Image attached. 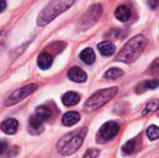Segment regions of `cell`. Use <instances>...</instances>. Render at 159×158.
<instances>
[{
	"instance_id": "cell-1",
	"label": "cell",
	"mask_w": 159,
	"mask_h": 158,
	"mask_svg": "<svg viewBox=\"0 0 159 158\" xmlns=\"http://www.w3.org/2000/svg\"><path fill=\"white\" fill-rule=\"evenodd\" d=\"M148 40L143 34H137L128 41L117 54L116 61L124 63L135 61L143 52L147 46Z\"/></svg>"
},
{
	"instance_id": "cell-2",
	"label": "cell",
	"mask_w": 159,
	"mask_h": 158,
	"mask_svg": "<svg viewBox=\"0 0 159 158\" xmlns=\"http://www.w3.org/2000/svg\"><path fill=\"white\" fill-rule=\"evenodd\" d=\"M87 135V129L80 128L63 136L57 143V151L61 156H72L76 153L83 144Z\"/></svg>"
},
{
	"instance_id": "cell-3",
	"label": "cell",
	"mask_w": 159,
	"mask_h": 158,
	"mask_svg": "<svg viewBox=\"0 0 159 158\" xmlns=\"http://www.w3.org/2000/svg\"><path fill=\"white\" fill-rule=\"evenodd\" d=\"M75 0H51L39 13L36 23L43 27L50 23L59 15L69 9Z\"/></svg>"
},
{
	"instance_id": "cell-4",
	"label": "cell",
	"mask_w": 159,
	"mask_h": 158,
	"mask_svg": "<svg viewBox=\"0 0 159 158\" xmlns=\"http://www.w3.org/2000/svg\"><path fill=\"white\" fill-rule=\"evenodd\" d=\"M118 88L116 87L109 88L101 89L97 92H95L85 103L84 105V111L86 113H92L105 105L107 102H109L117 93Z\"/></svg>"
},
{
	"instance_id": "cell-5",
	"label": "cell",
	"mask_w": 159,
	"mask_h": 158,
	"mask_svg": "<svg viewBox=\"0 0 159 158\" xmlns=\"http://www.w3.org/2000/svg\"><path fill=\"white\" fill-rule=\"evenodd\" d=\"M120 126L114 121H109L105 124H103L96 135V141L100 144L106 143L110 141H112L119 132Z\"/></svg>"
},
{
	"instance_id": "cell-6",
	"label": "cell",
	"mask_w": 159,
	"mask_h": 158,
	"mask_svg": "<svg viewBox=\"0 0 159 158\" xmlns=\"http://www.w3.org/2000/svg\"><path fill=\"white\" fill-rule=\"evenodd\" d=\"M102 7L100 4H95L91 6L81 18L79 23L80 28L82 30H86L91 27L102 16Z\"/></svg>"
},
{
	"instance_id": "cell-7",
	"label": "cell",
	"mask_w": 159,
	"mask_h": 158,
	"mask_svg": "<svg viewBox=\"0 0 159 158\" xmlns=\"http://www.w3.org/2000/svg\"><path fill=\"white\" fill-rule=\"evenodd\" d=\"M37 88L36 84H30L25 87H22L16 91H14L5 102V106H13L18 102H21L28 96H30L33 92H34Z\"/></svg>"
},
{
	"instance_id": "cell-8",
	"label": "cell",
	"mask_w": 159,
	"mask_h": 158,
	"mask_svg": "<svg viewBox=\"0 0 159 158\" xmlns=\"http://www.w3.org/2000/svg\"><path fill=\"white\" fill-rule=\"evenodd\" d=\"M68 78L75 83H83L87 80V74L78 66H74L69 69L67 73Z\"/></svg>"
},
{
	"instance_id": "cell-9",
	"label": "cell",
	"mask_w": 159,
	"mask_h": 158,
	"mask_svg": "<svg viewBox=\"0 0 159 158\" xmlns=\"http://www.w3.org/2000/svg\"><path fill=\"white\" fill-rule=\"evenodd\" d=\"M28 130L32 135H39L44 131V124L36 115L30 117L28 122Z\"/></svg>"
},
{
	"instance_id": "cell-10",
	"label": "cell",
	"mask_w": 159,
	"mask_h": 158,
	"mask_svg": "<svg viewBox=\"0 0 159 158\" xmlns=\"http://www.w3.org/2000/svg\"><path fill=\"white\" fill-rule=\"evenodd\" d=\"M19 122L15 118H8L1 124V129L7 135H13L17 132Z\"/></svg>"
},
{
	"instance_id": "cell-11",
	"label": "cell",
	"mask_w": 159,
	"mask_h": 158,
	"mask_svg": "<svg viewBox=\"0 0 159 158\" xmlns=\"http://www.w3.org/2000/svg\"><path fill=\"white\" fill-rule=\"evenodd\" d=\"M131 16V11L130 8L125 5H120L119 7H116L115 10V17L122 22H125L129 20Z\"/></svg>"
},
{
	"instance_id": "cell-12",
	"label": "cell",
	"mask_w": 159,
	"mask_h": 158,
	"mask_svg": "<svg viewBox=\"0 0 159 158\" xmlns=\"http://www.w3.org/2000/svg\"><path fill=\"white\" fill-rule=\"evenodd\" d=\"M53 62V57L48 52H42L37 58V64L41 70H48Z\"/></svg>"
},
{
	"instance_id": "cell-13",
	"label": "cell",
	"mask_w": 159,
	"mask_h": 158,
	"mask_svg": "<svg viewBox=\"0 0 159 158\" xmlns=\"http://www.w3.org/2000/svg\"><path fill=\"white\" fill-rule=\"evenodd\" d=\"M98 50L102 56H112L116 52V46L109 41H102L97 46Z\"/></svg>"
},
{
	"instance_id": "cell-14",
	"label": "cell",
	"mask_w": 159,
	"mask_h": 158,
	"mask_svg": "<svg viewBox=\"0 0 159 158\" xmlns=\"http://www.w3.org/2000/svg\"><path fill=\"white\" fill-rule=\"evenodd\" d=\"M80 101V97L76 92L68 91L61 97V102L65 106H74Z\"/></svg>"
},
{
	"instance_id": "cell-15",
	"label": "cell",
	"mask_w": 159,
	"mask_h": 158,
	"mask_svg": "<svg viewBox=\"0 0 159 158\" xmlns=\"http://www.w3.org/2000/svg\"><path fill=\"white\" fill-rule=\"evenodd\" d=\"M53 112L52 110L47 105H40L35 109V115L39 119L44 121H48L52 117Z\"/></svg>"
},
{
	"instance_id": "cell-16",
	"label": "cell",
	"mask_w": 159,
	"mask_h": 158,
	"mask_svg": "<svg viewBox=\"0 0 159 158\" xmlns=\"http://www.w3.org/2000/svg\"><path fill=\"white\" fill-rule=\"evenodd\" d=\"M80 120V115L77 112H68L63 115L61 118V123L65 127H71L75 124H76Z\"/></svg>"
},
{
	"instance_id": "cell-17",
	"label": "cell",
	"mask_w": 159,
	"mask_h": 158,
	"mask_svg": "<svg viewBox=\"0 0 159 158\" xmlns=\"http://www.w3.org/2000/svg\"><path fill=\"white\" fill-rule=\"evenodd\" d=\"M140 145L139 140L137 138L132 139L129 142H127L121 148L122 153L125 156H129V155H133L137 150H138V146Z\"/></svg>"
},
{
	"instance_id": "cell-18",
	"label": "cell",
	"mask_w": 159,
	"mask_h": 158,
	"mask_svg": "<svg viewBox=\"0 0 159 158\" xmlns=\"http://www.w3.org/2000/svg\"><path fill=\"white\" fill-rule=\"evenodd\" d=\"M80 59L82 60L83 62H85L88 65H90L92 63H94L95 60H96V56H95V52L93 51L92 48L90 47H87L85 49H83L80 53Z\"/></svg>"
},
{
	"instance_id": "cell-19",
	"label": "cell",
	"mask_w": 159,
	"mask_h": 158,
	"mask_svg": "<svg viewBox=\"0 0 159 158\" xmlns=\"http://www.w3.org/2000/svg\"><path fill=\"white\" fill-rule=\"evenodd\" d=\"M136 91L138 93H142L147 89H155L158 87V79H152V80H148L145 82H143L141 84H139L138 86H136Z\"/></svg>"
},
{
	"instance_id": "cell-20",
	"label": "cell",
	"mask_w": 159,
	"mask_h": 158,
	"mask_svg": "<svg viewBox=\"0 0 159 158\" xmlns=\"http://www.w3.org/2000/svg\"><path fill=\"white\" fill-rule=\"evenodd\" d=\"M123 74H124L123 70H121L120 68H117V67H113V68H110L109 70H107L105 72L103 77L105 79L114 80V79H116V78L121 77Z\"/></svg>"
},
{
	"instance_id": "cell-21",
	"label": "cell",
	"mask_w": 159,
	"mask_h": 158,
	"mask_svg": "<svg viewBox=\"0 0 159 158\" xmlns=\"http://www.w3.org/2000/svg\"><path fill=\"white\" fill-rule=\"evenodd\" d=\"M146 134H147V136H148V138L150 140H152V141L157 140L159 137V129L157 126L152 125L147 129Z\"/></svg>"
},
{
	"instance_id": "cell-22",
	"label": "cell",
	"mask_w": 159,
	"mask_h": 158,
	"mask_svg": "<svg viewBox=\"0 0 159 158\" xmlns=\"http://www.w3.org/2000/svg\"><path fill=\"white\" fill-rule=\"evenodd\" d=\"M158 109V102L157 101H153L151 102H149L146 107L144 108L143 112V115H148L149 113H152V112H155Z\"/></svg>"
},
{
	"instance_id": "cell-23",
	"label": "cell",
	"mask_w": 159,
	"mask_h": 158,
	"mask_svg": "<svg viewBox=\"0 0 159 158\" xmlns=\"http://www.w3.org/2000/svg\"><path fill=\"white\" fill-rule=\"evenodd\" d=\"M100 155V151L98 149H95V148H91V149H89L86 154L84 155L83 158H97Z\"/></svg>"
},
{
	"instance_id": "cell-24",
	"label": "cell",
	"mask_w": 159,
	"mask_h": 158,
	"mask_svg": "<svg viewBox=\"0 0 159 158\" xmlns=\"http://www.w3.org/2000/svg\"><path fill=\"white\" fill-rule=\"evenodd\" d=\"M7 39V33L6 31H0V49L5 46Z\"/></svg>"
},
{
	"instance_id": "cell-25",
	"label": "cell",
	"mask_w": 159,
	"mask_h": 158,
	"mask_svg": "<svg viewBox=\"0 0 159 158\" xmlns=\"http://www.w3.org/2000/svg\"><path fill=\"white\" fill-rule=\"evenodd\" d=\"M7 149V143L5 141H0V156L6 153Z\"/></svg>"
},
{
	"instance_id": "cell-26",
	"label": "cell",
	"mask_w": 159,
	"mask_h": 158,
	"mask_svg": "<svg viewBox=\"0 0 159 158\" xmlns=\"http://www.w3.org/2000/svg\"><path fill=\"white\" fill-rule=\"evenodd\" d=\"M151 68H152V72L154 74H157V72H158V59H156L155 61L152 63L151 65Z\"/></svg>"
},
{
	"instance_id": "cell-27",
	"label": "cell",
	"mask_w": 159,
	"mask_h": 158,
	"mask_svg": "<svg viewBox=\"0 0 159 158\" xmlns=\"http://www.w3.org/2000/svg\"><path fill=\"white\" fill-rule=\"evenodd\" d=\"M148 5H149V7L151 8L155 9L157 7V0H149L148 1Z\"/></svg>"
},
{
	"instance_id": "cell-28",
	"label": "cell",
	"mask_w": 159,
	"mask_h": 158,
	"mask_svg": "<svg viewBox=\"0 0 159 158\" xmlns=\"http://www.w3.org/2000/svg\"><path fill=\"white\" fill-rule=\"evenodd\" d=\"M7 7V2L5 0H0V13L3 12Z\"/></svg>"
}]
</instances>
